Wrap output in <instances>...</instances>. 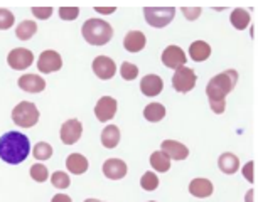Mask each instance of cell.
Returning <instances> with one entry per match:
<instances>
[{
    "mask_svg": "<svg viewBox=\"0 0 258 202\" xmlns=\"http://www.w3.org/2000/svg\"><path fill=\"white\" fill-rule=\"evenodd\" d=\"M238 83V73L235 69H226L223 73L213 76L206 86V94L209 99V107L216 115L225 113L226 96L235 89Z\"/></svg>",
    "mask_w": 258,
    "mask_h": 202,
    "instance_id": "6da1fadb",
    "label": "cell"
},
{
    "mask_svg": "<svg viewBox=\"0 0 258 202\" xmlns=\"http://www.w3.org/2000/svg\"><path fill=\"white\" fill-rule=\"evenodd\" d=\"M31 142L21 132H7L0 137V158L11 165H19L29 157Z\"/></svg>",
    "mask_w": 258,
    "mask_h": 202,
    "instance_id": "7a4b0ae2",
    "label": "cell"
},
{
    "mask_svg": "<svg viewBox=\"0 0 258 202\" xmlns=\"http://www.w3.org/2000/svg\"><path fill=\"white\" fill-rule=\"evenodd\" d=\"M83 37L91 46H105L113 37V27L103 19H88L83 24Z\"/></svg>",
    "mask_w": 258,
    "mask_h": 202,
    "instance_id": "3957f363",
    "label": "cell"
},
{
    "mask_svg": "<svg viewBox=\"0 0 258 202\" xmlns=\"http://www.w3.org/2000/svg\"><path fill=\"white\" fill-rule=\"evenodd\" d=\"M14 123L21 128H31L39 122V110L31 101H21L12 112Z\"/></svg>",
    "mask_w": 258,
    "mask_h": 202,
    "instance_id": "277c9868",
    "label": "cell"
},
{
    "mask_svg": "<svg viewBox=\"0 0 258 202\" xmlns=\"http://www.w3.org/2000/svg\"><path fill=\"white\" fill-rule=\"evenodd\" d=\"M144 16L149 26L155 29H162L176 16V9L174 7H145Z\"/></svg>",
    "mask_w": 258,
    "mask_h": 202,
    "instance_id": "5b68a950",
    "label": "cell"
},
{
    "mask_svg": "<svg viewBox=\"0 0 258 202\" xmlns=\"http://www.w3.org/2000/svg\"><path fill=\"white\" fill-rule=\"evenodd\" d=\"M198 76L191 67H179L172 76V88L179 93H189L196 86Z\"/></svg>",
    "mask_w": 258,
    "mask_h": 202,
    "instance_id": "8992f818",
    "label": "cell"
},
{
    "mask_svg": "<svg viewBox=\"0 0 258 202\" xmlns=\"http://www.w3.org/2000/svg\"><path fill=\"white\" fill-rule=\"evenodd\" d=\"M7 62L12 69L22 71L31 67L34 62V54L29 49H24V47H17V49H12L7 56Z\"/></svg>",
    "mask_w": 258,
    "mask_h": 202,
    "instance_id": "52a82bcc",
    "label": "cell"
},
{
    "mask_svg": "<svg viewBox=\"0 0 258 202\" xmlns=\"http://www.w3.org/2000/svg\"><path fill=\"white\" fill-rule=\"evenodd\" d=\"M62 66V59L59 52L56 51H44L37 59V69L44 74H51L54 71H59Z\"/></svg>",
    "mask_w": 258,
    "mask_h": 202,
    "instance_id": "ba28073f",
    "label": "cell"
},
{
    "mask_svg": "<svg viewBox=\"0 0 258 202\" xmlns=\"http://www.w3.org/2000/svg\"><path fill=\"white\" fill-rule=\"evenodd\" d=\"M187 56L179 46H169L165 47V51L162 52V62L165 64V67H170V69H179L186 64Z\"/></svg>",
    "mask_w": 258,
    "mask_h": 202,
    "instance_id": "9c48e42d",
    "label": "cell"
},
{
    "mask_svg": "<svg viewBox=\"0 0 258 202\" xmlns=\"http://www.w3.org/2000/svg\"><path fill=\"white\" fill-rule=\"evenodd\" d=\"M81 135H83V125L80 120L73 118V120H68V122L62 123L61 140L64 145H73V143H76L81 138Z\"/></svg>",
    "mask_w": 258,
    "mask_h": 202,
    "instance_id": "30bf717a",
    "label": "cell"
},
{
    "mask_svg": "<svg viewBox=\"0 0 258 202\" xmlns=\"http://www.w3.org/2000/svg\"><path fill=\"white\" fill-rule=\"evenodd\" d=\"M93 73L98 76L100 79H111L116 73V64L115 61L108 56H98L95 57L93 64Z\"/></svg>",
    "mask_w": 258,
    "mask_h": 202,
    "instance_id": "8fae6325",
    "label": "cell"
},
{
    "mask_svg": "<svg viewBox=\"0 0 258 202\" xmlns=\"http://www.w3.org/2000/svg\"><path fill=\"white\" fill-rule=\"evenodd\" d=\"M116 113V99L111 98V96H103V98L98 99L95 107V115L98 118V122H110L111 118L115 117Z\"/></svg>",
    "mask_w": 258,
    "mask_h": 202,
    "instance_id": "7c38bea8",
    "label": "cell"
},
{
    "mask_svg": "<svg viewBox=\"0 0 258 202\" xmlns=\"http://www.w3.org/2000/svg\"><path fill=\"white\" fill-rule=\"evenodd\" d=\"M126 163L120 158H108L105 163H103V175L106 179H111V180H120L123 179L126 175Z\"/></svg>",
    "mask_w": 258,
    "mask_h": 202,
    "instance_id": "4fadbf2b",
    "label": "cell"
},
{
    "mask_svg": "<svg viewBox=\"0 0 258 202\" xmlns=\"http://www.w3.org/2000/svg\"><path fill=\"white\" fill-rule=\"evenodd\" d=\"M160 148H162L160 152H164L165 155L169 158H172V160H184V158H187L189 155V148L176 140H164Z\"/></svg>",
    "mask_w": 258,
    "mask_h": 202,
    "instance_id": "5bb4252c",
    "label": "cell"
},
{
    "mask_svg": "<svg viewBox=\"0 0 258 202\" xmlns=\"http://www.w3.org/2000/svg\"><path fill=\"white\" fill-rule=\"evenodd\" d=\"M19 88L26 93H41L46 88V81L37 74H24L19 78Z\"/></svg>",
    "mask_w": 258,
    "mask_h": 202,
    "instance_id": "9a60e30c",
    "label": "cell"
},
{
    "mask_svg": "<svg viewBox=\"0 0 258 202\" xmlns=\"http://www.w3.org/2000/svg\"><path fill=\"white\" fill-rule=\"evenodd\" d=\"M162 88H164V81L157 74H147L140 81V91L145 96H157L162 91Z\"/></svg>",
    "mask_w": 258,
    "mask_h": 202,
    "instance_id": "2e32d148",
    "label": "cell"
},
{
    "mask_svg": "<svg viewBox=\"0 0 258 202\" xmlns=\"http://www.w3.org/2000/svg\"><path fill=\"white\" fill-rule=\"evenodd\" d=\"M147 44V39H145V34L140 31H130L125 36L123 39V47L128 52H140Z\"/></svg>",
    "mask_w": 258,
    "mask_h": 202,
    "instance_id": "e0dca14e",
    "label": "cell"
},
{
    "mask_svg": "<svg viewBox=\"0 0 258 202\" xmlns=\"http://www.w3.org/2000/svg\"><path fill=\"white\" fill-rule=\"evenodd\" d=\"M214 187L213 182L208 179H194L189 184V194L194 197H199V199H204V197H209L213 194Z\"/></svg>",
    "mask_w": 258,
    "mask_h": 202,
    "instance_id": "ac0fdd59",
    "label": "cell"
},
{
    "mask_svg": "<svg viewBox=\"0 0 258 202\" xmlns=\"http://www.w3.org/2000/svg\"><path fill=\"white\" fill-rule=\"evenodd\" d=\"M189 56H191V59L196 62L206 61L208 57L211 56V46L204 41H194L192 44L189 46Z\"/></svg>",
    "mask_w": 258,
    "mask_h": 202,
    "instance_id": "d6986e66",
    "label": "cell"
},
{
    "mask_svg": "<svg viewBox=\"0 0 258 202\" xmlns=\"http://www.w3.org/2000/svg\"><path fill=\"white\" fill-rule=\"evenodd\" d=\"M66 167L71 174L81 175L88 170V160H86V157H83L81 153H71V155L66 158Z\"/></svg>",
    "mask_w": 258,
    "mask_h": 202,
    "instance_id": "ffe728a7",
    "label": "cell"
},
{
    "mask_svg": "<svg viewBox=\"0 0 258 202\" xmlns=\"http://www.w3.org/2000/svg\"><path fill=\"white\" fill-rule=\"evenodd\" d=\"M218 167H220V170L223 174L231 175V174H235V172H238V168H240V160H238V157L235 153L226 152V153H223L220 157V160H218Z\"/></svg>",
    "mask_w": 258,
    "mask_h": 202,
    "instance_id": "44dd1931",
    "label": "cell"
},
{
    "mask_svg": "<svg viewBox=\"0 0 258 202\" xmlns=\"http://www.w3.org/2000/svg\"><path fill=\"white\" fill-rule=\"evenodd\" d=\"M120 142V130L115 125H108L101 132V143L105 148H115Z\"/></svg>",
    "mask_w": 258,
    "mask_h": 202,
    "instance_id": "7402d4cb",
    "label": "cell"
},
{
    "mask_svg": "<svg viewBox=\"0 0 258 202\" xmlns=\"http://www.w3.org/2000/svg\"><path fill=\"white\" fill-rule=\"evenodd\" d=\"M144 117L147 122L157 123L165 117V107L160 103H150L144 108Z\"/></svg>",
    "mask_w": 258,
    "mask_h": 202,
    "instance_id": "603a6c76",
    "label": "cell"
},
{
    "mask_svg": "<svg viewBox=\"0 0 258 202\" xmlns=\"http://www.w3.org/2000/svg\"><path fill=\"white\" fill-rule=\"evenodd\" d=\"M230 19H231L233 27L238 29V31H243V29H246L248 24H250V21H251L250 14H248L245 9H241V7L235 9V11L231 12Z\"/></svg>",
    "mask_w": 258,
    "mask_h": 202,
    "instance_id": "cb8c5ba5",
    "label": "cell"
},
{
    "mask_svg": "<svg viewBox=\"0 0 258 202\" xmlns=\"http://www.w3.org/2000/svg\"><path fill=\"white\" fill-rule=\"evenodd\" d=\"M150 165H152L154 170L157 172H167L170 168V158L165 155L164 152H154L152 155H150Z\"/></svg>",
    "mask_w": 258,
    "mask_h": 202,
    "instance_id": "d4e9b609",
    "label": "cell"
},
{
    "mask_svg": "<svg viewBox=\"0 0 258 202\" xmlns=\"http://www.w3.org/2000/svg\"><path fill=\"white\" fill-rule=\"evenodd\" d=\"M37 32V26L34 21H22L19 24V27L16 29V36L21 41H29L34 37V34Z\"/></svg>",
    "mask_w": 258,
    "mask_h": 202,
    "instance_id": "484cf974",
    "label": "cell"
},
{
    "mask_svg": "<svg viewBox=\"0 0 258 202\" xmlns=\"http://www.w3.org/2000/svg\"><path fill=\"white\" fill-rule=\"evenodd\" d=\"M34 157H36V160H47V158L52 157V147L49 145L47 142H39L36 143V147H34Z\"/></svg>",
    "mask_w": 258,
    "mask_h": 202,
    "instance_id": "4316f807",
    "label": "cell"
},
{
    "mask_svg": "<svg viewBox=\"0 0 258 202\" xmlns=\"http://www.w3.org/2000/svg\"><path fill=\"white\" fill-rule=\"evenodd\" d=\"M31 177L36 182H46L47 179H49V172H47V167L42 165V163H34V165L31 167Z\"/></svg>",
    "mask_w": 258,
    "mask_h": 202,
    "instance_id": "83f0119b",
    "label": "cell"
},
{
    "mask_svg": "<svg viewBox=\"0 0 258 202\" xmlns=\"http://www.w3.org/2000/svg\"><path fill=\"white\" fill-rule=\"evenodd\" d=\"M51 182H52V185H54L56 189H68L70 184H71V179H70V175H68L66 172L57 170V172H54V174L51 175Z\"/></svg>",
    "mask_w": 258,
    "mask_h": 202,
    "instance_id": "f1b7e54d",
    "label": "cell"
},
{
    "mask_svg": "<svg viewBox=\"0 0 258 202\" xmlns=\"http://www.w3.org/2000/svg\"><path fill=\"white\" fill-rule=\"evenodd\" d=\"M120 74H121V78H123V79L132 81V79H135L139 76V67L135 64H132V62L125 61V62H121Z\"/></svg>",
    "mask_w": 258,
    "mask_h": 202,
    "instance_id": "f546056e",
    "label": "cell"
},
{
    "mask_svg": "<svg viewBox=\"0 0 258 202\" xmlns=\"http://www.w3.org/2000/svg\"><path fill=\"white\" fill-rule=\"evenodd\" d=\"M140 185L145 190H155L159 187V177L154 172H145L142 179H140Z\"/></svg>",
    "mask_w": 258,
    "mask_h": 202,
    "instance_id": "4dcf8cb0",
    "label": "cell"
},
{
    "mask_svg": "<svg viewBox=\"0 0 258 202\" xmlns=\"http://www.w3.org/2000/svg\"><path fill=\"white\" fill-rule=\"evenodd\" d=\"M14 21H16V17H14V14L11 11L0 9V29L2 31H7V29L14 27Z\"/></svg>",
    "mask_w": 258,
    "mask_h": 202,
    "instance_id": "1f68e13d",
    "label": "cell"
},
{
    "mask_svg": "<svg viewBox=\"0 0 258 202\" xmlns=\"http://www.w3.org/2000/svg\"><path fill=\"white\" fill-rule=\"evenodd\" d=\"M80 16V9L78 7H61L59 9V17L62 21H75Z\"/></svg>",
    "mask_w": 258,
    "mask_h": 202,
    "instance_id": "d6a6232c",
    "label": "cell"
},
{
    "mask_svg": "<svg viewBox=\"0 0 258 202\" xmlns=\"http://www.w3.org/2000/svg\"><path fill=\"white\" fill-rule=\"evenodd\" d=\"M32 14L37 19H42V21H46V19L51 17L52 9L51 7H32Z\"/></svg>",
    "mask_w": 258,
    "mask_h": 202,
    "instance_id": "836d02e7",
    "label": "cell"
},
{
    "mask_svg": "<svg viewBox=\"0 0 258 202\" xmlns=\"http://www.w3.org/2000/svg\"><path fill=\"white\" fill-rule=\"evenodd\" d=\"M184 17L187 19V21H196V19L199 17V14H201V9L199 7H194V9H189V7H182L181 9Z\"/></svg>",
    "mask_w": 258,
    "mask_h": 202,
    "instance_id": "e575fe53",
    "label": "cell"
},
{
    "mask_svg": "<svg viewBox=\"0 0 258 202\" xmlns=\"http://www.w3.org/2000/svg\"><path fill=\"white\" fill-rule=\"evenodd\" d=\"M251 170H253V162H248L245 167H243V175L246 177V180L248 182H253V174H251Z\"/></svg>",
    "mask_w": 258,
    "mask_h": 202,
    "instance_id": "d590c367",
    "label": "cell"
},
{
    "mask_svg": "<svg viewBox=\"0 0 258 202\" xmlns=\"http://www.w3.org/2000/svg\"><path fill=\"white\" fill-rule=\"evenodd\" d=\"M51 202H73V200H71V197L66 194H56L51 199Z\"/></svg>",
    "mask_w": 258,
    "mask_h": 202,
    "instance_id": "8d00e7d4",
    "label": "cell"
},
{
    "mask_svg": "<svg viewBox=\"0 0 258 202\" xmlns=\"http://www.w3.org/2000/svg\"><path fill=\"white\" fill-rule=\"evenodd\" d=\"M96 12H103V14H110V12H115V7H110V9H103V7H96L95 9Z\"/></svg>",
    "mask_w": 258,
    "mask_h": 202,
    "instance_id": "74e56055",
    "label": "cell"
},
{
    "mask_svg": "<svg viewBox=\"0 0 258 202\" xmlns=\"http://www.w3.org/2000/svg\"><path fill=\"white\" fill-rule=\"evenodd\" d=\"M251 195H253V190L248 192V195H246V202H251Z\"/></svg>",
    "mask_w": 258,
    "mask_h": 202,
    "instance_id": "f35d334b",
    "label": "cell"
},
{
    "mask_svg": "<svg viewBox=\"0 0 258 202\" xmlns=\"http://www.w3.org/2000/svg\"><path fill=\"white\" fill-rule=\"evenodd\" d=\"M85 202H101V200H98V199H86Z\"/></svg>",
    "mask_w": 258,
    "mask_h": 202,
    "instance_id": "ab89813d",
    "label": "cell"
},
{
    "mask_svg": "<svg viewBox=\"0 0 258 202\" xmlns=\"http://www.w3.org/2000/svg\"><path fill=\"white\" fill-rule=\"evenodd\" d=\"M150 202H155V200H150Z\"/></svg>",
    "mask_w": 258,
    "mask_h": 202,
    "instance_id": "60d3db41",
    "label": "cell"
}]
</instances>
